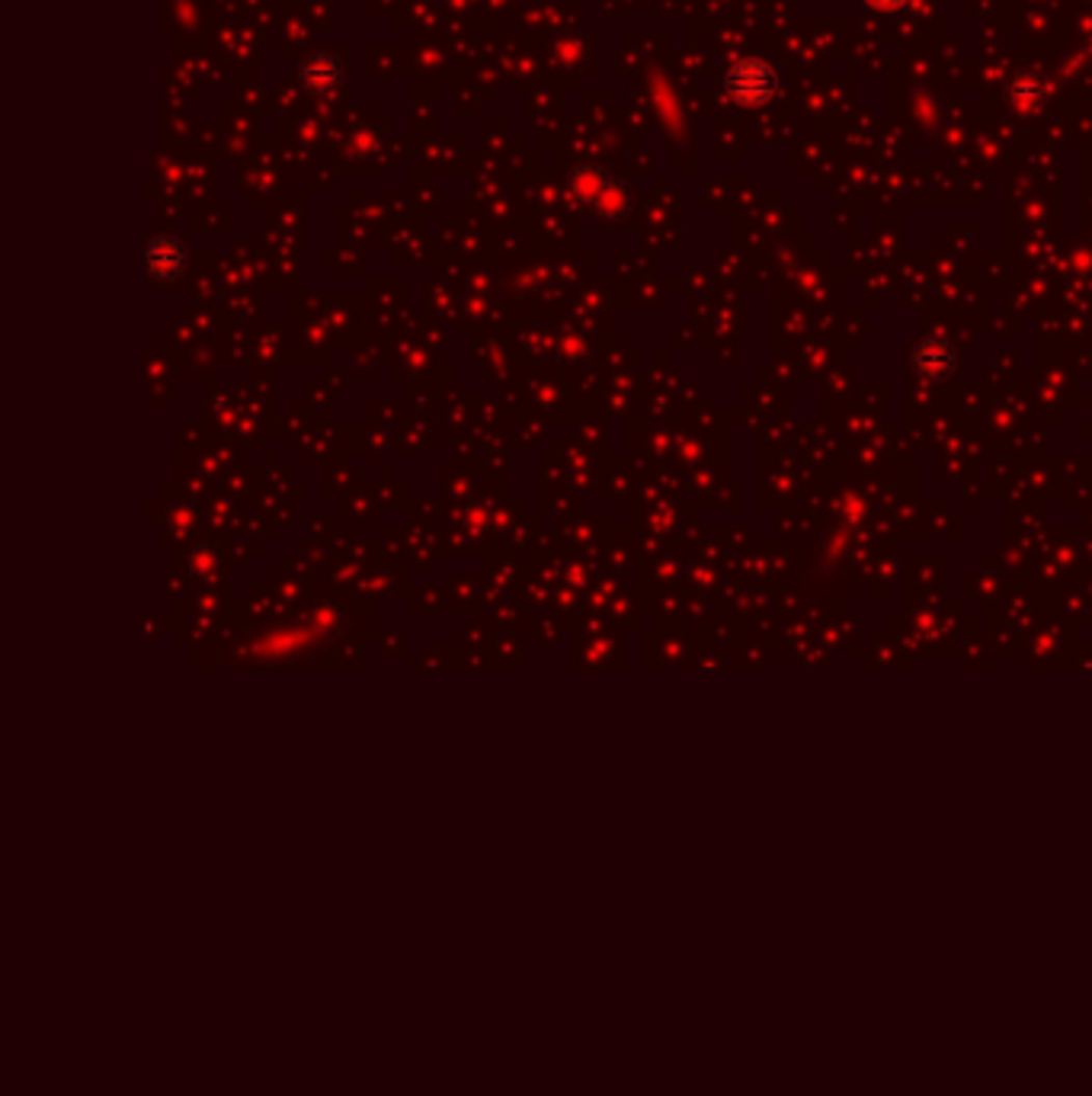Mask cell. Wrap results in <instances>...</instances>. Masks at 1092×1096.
Here are the masks:
<instances>
[{"instance_id": "277c9868", "label": "cell", "mask_w": 1092, "mask_h": 1096, "mask_svg": "<svg viewBox=\"0 0 1092 1096\" xmlns=\"http://www.w3.org/2000/svg\"><path fill=\"white\" fill-rule=\"evenodd\" d=\"M571 186H574V193L583 199V203H599L602 199V193H606L609 190V180H606V173H602L599 167H577L574 170V177H571Z\"/></svg>"}, {"instance_id": "7a4b0ae2", "label": "cell", "mask_w": 1092, "mask_h": 1096, "mask_svg": "<svg viewBox=\"0 0 1092 1096\" xmlns=\"http://www.w3.org/2000/svg\"><path fill=\"white\" fill-rule=\"evenodd\" d=\"M144 263H147V273L155 279H173L183 273L186 250L173 238H151L147 250H144Z\"/></svg>"}, {"instance_id": "6da1fadb", "label": "cell", "mask_w": 1092, "mask_h": 1096, "mask_svg": "<svg viewBox=\"0 0 1092 1096\" xmlns=\"http://www.w3.org/2000/svg\"><path fill=\"white\" fill-rule=\"evenodd\" d=\"M725 87L737 103H760L772 93V71L760 61H740L728 71Z\"/></svg>"}, {"instance_id": "3957f363", "label": "cell", "mask_w": 1092, "mask_h": 1096, "mask_svg": "<svg viewBox=\"0 0 1092 1096\" xmlns=\"http://www.w3.org/2000/svg\"><path fill=\"white\" fill-rule=\"evenodd\" d=\"M340 81H344L340 61L327 52H315L311 58H305V64H301V84L315 93H333L336 87H340Z\"/></svg>"}]
</instances>
